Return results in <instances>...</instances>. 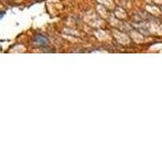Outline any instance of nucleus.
I'll list each match as a JSON object with an SVG mask.
<instances>
[{
    "mask_svg": "<svg viewBox=\"0 0 162 162\" xmlns=\"http://www.w3.org/2000/svg\"><path fill=\"white\" fill-rule=\"evenodd\" d=\"M34 42H36V44H39V45H45L46 44V38H45L44 36H41V35H37L35 37Z\"/></svg>",
    "mask_w": 162,
    "mask_h": 162,
    "instance_id": "nucleus-1",
    "label": "nucleus"
}]
</instances>
